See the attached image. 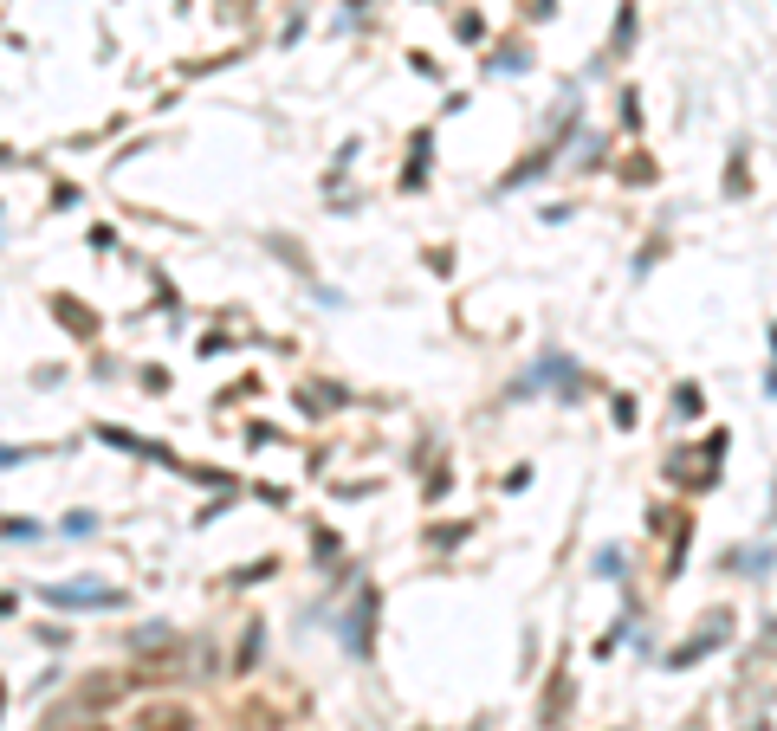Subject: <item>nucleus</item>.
<instances>
[{
	"label": "nucleus",
	"mask_w": 777,
	"mask_h": 731,
	"mask_svg": "<svg viewBox=\"0 0 777 731\" xmlns=\"http://www.w3.org/2000/svg\"><path fill=\"white\" fill-rule=\"evenodd\" d=\"M59 609H117V589H52Z\"/></svg>",
	"instance_id": "obj_1"
},
{
	"label": "nucleus",
	"mask_w": 777,
	"mask_h": 731,
	"mask_svg": "<svg viewBox=\"0 0 777 731\" xmlns=\"http://www.w3.org/2000/svg\"><path fill=\"white\" fill-rule=\"evenodd\" d=\"M143 725H149V731H188V712H169V706H162V712H149Z\"/></svg>",
	"instance_id": "obj_2"
}]
</instances>
